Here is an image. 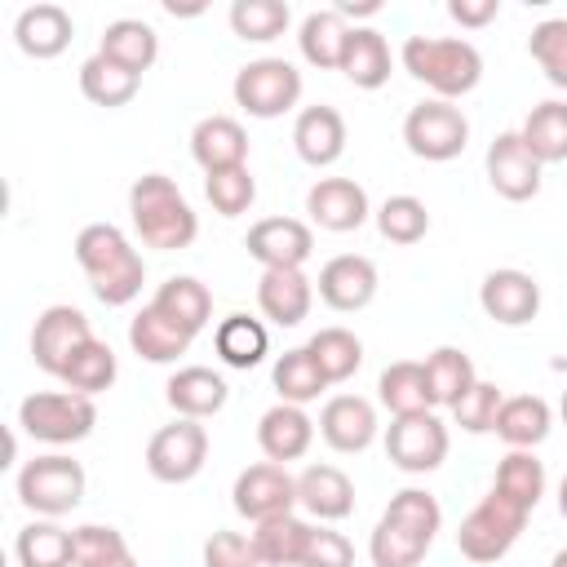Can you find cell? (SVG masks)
<instances>
[{"label": "cell", "mask_w": 567, "mask_h": 567, "mask_svg": "<svg viewBox=\"0 0 567 567\" xmlns=\"http://www.w3.org/2000/svg\"><path fill=\"white\" fill-rule=\"evenodd\" d=\"M439 527H443V509L425 487L394 492L385 514L377 518V527L368 536L372 567H416L430 554Z\"/></svg>", "instance_id": "cell-1"}, {"label": "cell", "mask_w": 567, "mask_h": 567, "mask_svg": "<svg viewBox=\"0 0 567 567\" xmlns=\"http://www.w3.org/2000/svg\"><path fill=\"white\" fill-rule=\"evenodd\" d=\"M75 261L102 306H128L146 284V261L111 221H89L75 235Z\"/></svg>", "instance_id": "cell-2"}, {"label": "cell", "mask_w": 567, "mask_h": 567, "mask_svg": "<svg viewBox=\"0 0 567 567\" xmlns=\"http://www.w3.org/2000/svg\"><path fill=\"white\" fill-rule=\"evenodd\" d=\"M128 221H133L137 239L146 248H159V252L190 248L199 235V217H195L190 199L164 173H142L128 186Z\"/></svg>", "instance_id": "cell-3"}, {"label": "cell", "mask_w": 567, "mask_h": 567, "mask_svg": "<svg viewBox=\"0 0 567 567\" xmlns=\"http://www.w3.org/2000/svg\"><path fill=\"white\" fill-rule=\"evenodd\" d=\"M399 62L416 84H425L443 102L474 93L483 80V53L461 35H408Z\"/></svg>", "instance_id": "cell-4"}, {"label": "cell", "mask_w": 567, "mask_h": 567, "mask_svg": "<svg viewBox=\"0 0 567 567\" xmlns=\"http://www.w3.org/2000/svg\"><path fill=\"white\" fill-rule=\"evenodd\" d=\"M18 425L35 443L66 447V443H80L93 434L97 408L89 394H75V390H40V394H27L18 403Z\"/></svg>", "instance_id": "cell-5"}, {"label": "cell", "mask_w": 567, "mask_h": 567, "mask_svg": "<svg viewBox=\"0 0 567 567\" xmlns=\"http://www.w3.org/2000/svg\"><path fill=\"white\" fill-rule=\"evenodd\" d=\"M18 501L40 514V518H62L71 514L80 501H84V487H89V474L80 461L62 456V452H44L35 461H27L18 470Z\"/></svg>", "instance_id": "cell-6"}, {"label": "cell", "mask_w": 567, "mask_h": 567, "mask_svg": "<svg viewBox=\"0 0 567 567\" xmlns=\"http://www.w3.org/2000/svg\"><path fill=\"white\" fill-rule=\"evenodd\" d=\"M230 93L252 120H279L301 102V71L288 58H252L235 71Z\"/></svg>", "instance_id": "cell-7"}, {"label": "cell", "mask_w": 567, "mask_h": 567, "mask_svg": "<svg viewBox=\"0 0 567 567\" xmlns=\"http://www.w3.org/2000/svg\"><path fill=\"white\" fill-rule=\"evenodd\" d=\"M403 146L425 164H447L470 146V120L456 102L425 97L403 115Z\"/></svg>", "instance_id": "cell-8"}, {"label": "cell", "mask_w": 567, "mask_h": 567, "mask_svg": "<svg viewBox=\"0 0 567 567\" xmlns=\"http://www.w3.org/2000/svg\"><path fill=\"white\" fill-rule=\"evenodd\" d=\"M527 527V509H518L514 501H505L501 492H487L465 518H461V532H456V549L470 558V563H496L514 549V540L523 536Z\"/></svg>", "instance_id": "cell-9"}, {"label": "cell", "mask_w": 567, "mask_h": 567, "mask_svg": "<svg viewBox=\"0 0 567 567\" xmlns=\"http://www.w3.org/2000/svg\"><path fill=\"white\" fill-rule=\"evenodd\" d=\"M208 461V430L190 416L159 425L146 443V470L155 483H190Z\"/></svg>", "instance_id": "cell-10"}, {"label": "cell", "mask_w": 567, "mask_h": 567, "mask_svg": "<svg viewBox=\"0 0 567 567\" xmlns=\"http://www.w3.org/2000/svg\"><path fill=\"white\" fill-rule=\"evenodd\" d=\"M230 505L252 527L266 518H279V514H297V474H288V465L257 461V465L239 470V478L230 487Z\"/></svg>", "instance_id": "cell-11"}, {"label": "cell", "mask_w": 567, "mask_h": 567, "mask_svg": "<svg viewBox=\"0 0 567 567\" xmlns=\"http://www.w3.org/2000/svg\"><path fill=\"white\" fill-rule=\"evenodd\" d=\"M385 456L403 474H430L447 461V425L439 421V412L394 416L385 430Z\"/></svg>", "instance_id": "cell-12"}, {"label": "cell", "mask_w": 567, "mask_h": 567, "mask_svg": "<svg viewBox=\"0 0 567 567\" xmlns=\"http://www.w3.org/2000/svg\"><path fill=\"white\" fill-rule=\"evenodd\" d=\"M89 341H93V328H89L84 310H75V306H49V310H40V319L31 328V359H35L40 372H49V377L62 381L66 363Z\"/></svg>", "instance_id": "cell-13"}, {"label": "cell", "mask_w": 567, "mask_h": 567, "mask_svg": "<svg viewBox=\"0 0 567 567\" xmlns=\"http://www.w3.org/2000/svg\"><path fill=\"white\" fill-rule=\"evenodd\" d=\"M483 168H487V182L501 199L509 204H523V199H536L540 195V159L527 151V142L514 133H496L487 155H483Z\"/></svg>", "instance_id": "cell-14"}, {"label": "cell", "mask_w": 567, "mask_h": 567, "mask_svg": "<svg viewBox=\"0 0 567 567\" xmlns=\"http://www.w3.org/2000/svg\"><path fill=\"white\" fill-rule=\"evenodd\" d=\"M244 248L261 270H301L315 252V235L297 217H261L248 226Z\"/></svg>", "instance_id": "cell-15"}, {"label": "cell", "mask_w": 567, "mask_h": 567, "mask_svg": "<svg viewBox=\"0 0 567 567\" xmlns=\"http://www.w3.org/2000/svg\"><path fill=\"white\" fill-rule=\"evenodd\" d=\"M478 306H483L487 319H496L505 328H523L540 315V284L527 270H514V266L487 270L483 284H478Z\"/></svg>", "instance_id": "cell-16"}, {"label": "cell", "mask_w": 567, "mask_h": 567, "mask_svg": "<svg viewBox=\"0 0 567 567\" xmlns=\"http://www.w3.org/2000/svg\"><path fill=\"white\" fill-rule=\"evenodd\" d=\"M306 213L319 230L346 235V230H359L372 217V204H368V190L354 177H319L306 190Z\"/></svg>", "instance_id": "cell-17"}, {"label": "cell", "mask_w": 567, "mask_h": 567, "mask_svg": "<svg viewBox=\"0 0 567 567\" xmlns=\"http://www.w3.org/2000/svg\"><path fill=\"white\" fill-rule=\"evenodd\" d=\"M377 284H381V279H377L372 257H363V252H341V257L323 261V270H319V301H323L328 310L354 315V310L372 306Z\"/></svg>", "instance_id": "cell-18"}, {"label": "cell", "mask_w": 567, "mask_h": 567, "mask_svg": "<svg viewBox=\"0 0 567 567\" xmlns=\"http://www.w3.org/2000/svg\"><path fill=\"white\" fill-rule=\"evenodd\" d=\"M319 434L332 452H368L377 443V408L363 394H332L319 412Z\"/></svg>", "instance_id": "cell-19"}, {"label": "cell", "mask_w": 567, "mask_h": 567, "mask_svg": "<svg viewBox=\"0 0 567 567\" xmlns=\"http://www.w3.org/2000/svg\"><path fill=\"white\" fill-rule=\"evenodd\" d=\"M292 146L301 155V164L310 168H328L346 155V120L337 106L328 102H315V106H301L297 120H292Z\"/></svg>", "instance_id": "cell-20"}, {"label": "cell", "mask_w": 567, "mask_h": 567, "mask_svg": "<svg viewBox=\"0 0 567 567\" xmlns=\"http://www.w3.org/2000/svg\"><path fill=\"white\" fill-rule=\"evenodd\" d=\"M315 443V421L306 416V408L297 403H275L261 412L257 421V447L266 461L275 465H288V461H301Z\"/></svg>", "instance_id": "cell-21"}, {"label": "cell", "mask_w": 567, "mask_h": 567, "mask_svg": "<svg viewBox=\"0 0 567 567\" xmlns=\"http://www.w3.org/2000/svg\"><path fill=\"white\" fill-rule=\"evenodd\" d=\"M71 35H75L71 13H66L62 4H49V0L27 4V9L18 13V22H13V40H18V49H22L27 58H40V62L66 53Z\"/></svg>", "instance_id": "cell-22"}, {"label": "cell", "mask_w": 567, "mask_h": 567, "mask_svg": "<svg viewBox=\"0 0 567 567\" xmlns=\"http://www.w3.org/2000/svg\"><path fill=\"white\" fill-rule=\"evenodd\" d=\"M190 155L204 173H221V168H244L248 164V133L239 120L230 115H204L190 128Z\"/></svg>", "instance_id": "cell-23"}, {"label": "cell", "mask_w": 567, "mask_h": 567, "mask_svg": "<svg viewBox=\"0 0 567 567\" xmlns=\"http://www.w3.org/2000/svg\"><path fill=\"white\" fill-rule=\"evenodd\" d=\"M164 399H168V408H173L177 416L204 421V416H217V412L226 408L230 390H226L221 372H213V368H199V363H186V368H177V372L168 377V385H164Z\"/></svg>", "instance_id": "cell-24"}, {"label": "cell", "mask_w": 567, "mask_h": 567, "mask_svg": "<svg viewBox=\"0 0 567 567\" xmlns=\"http://www.w3.org/2000/svg\"><path fill=\"white\" fill-rule=\"evenodd\" d=\"M297 505L319 523H337L354 509V483L337 465H306L297 474Z\"/></svg>", "instance_id": "cell-25"}, {"label": "cell", "mask_w": 567, "mask_h": 567, "mask_svg": "<svg viewBox=\"0 0 567 567\" xmlns=\"http://www.w3.org/2000/svg\"><path fill=\"white\" fill-rule=\"evenodd\" d=\"M310 301H315V284L301 270H261V279H257V310L275 328H297L310 315Z\"/></svg>", "instance_id": "cell-26"}, {"label": "cell", "mask_w": 567, "mask_h": 567, "mask_svg": "<svg viewBox=\"0 0 567 567\" xmlns=\"http://www.w3.org/2000/svg\"><path fill=\"white\" fill-rule=\"evenodd\" d=\"M151 306H155L164 319H173L182 332H190V337H199V332L208 328V319H213V292H208V284H199L195 275H173V279H164V284L155 288Z\"/></svg>", "instance_id": "cell-27"}, {"label": "cell", "mask_w": 567, "mask_h": 567, "mask_svg": "<svg viewBox=\"0 0 567 567\" xmlns=\"http://www.w3.org/2000/svg\"><path fill=\"white\" fill-rule=\"evenodd\" d=\"M390 66H394V58H390L385 35H381L377 27H350L346 53H341V66H337V71H341L354 89H381V84L390 80Z\"/></svg>", "instance_id": "cell-28"}, {"label": "cell", "mask_w": 567, "mask_h": 567, "mask_svg": "<svg viewBox=\"0 0 567 567\" xmlns=\"http://www.w3.org/2000/svg\"><path fill=\"white\" fill-rule=\"evenodd\" d=\"M190 332H182L173 319H164L155 306H142L133 319H128V346L137 359L146 363H177L186 350H190Z\"/></svg>", "instance_id": "cell-29"}, {"label": "cell", "mask_w": 567, "mask_h": 567, "mask_svg": "<svg viewBox=\"0 0 567 567\" xmlns=\"http://www.w3.org/2000/svg\"><path fill=\"white\" fill-rule=\"evenodd\" d=\"M97 53L111 58V62H120L124 71L142 75V71H151L155 58H159V35H155V27L142 22V18H115V22H106Z\"/></svg>", "instance_id": "cell-30"}, {"label": "cell", "mask_w": 567, "mask_h": 567, "mask_svg": "<svg viewBox=\"0 0 567 567\" xmlns=\"http://www.w3.org/2000/svg\"><path fill=\"white\" fill-rule=\"evenodd\" d=\"M310 532H315V523H306L301 514H279V518L257 523L248 536L257 545L261 567H301L306 545H310Z\"/></svg>", "instance_id": "cell-31"}, {"label": "cell", "mask_w": 567, "mask_h": 567, "mask_svg": "<svg viewBox=\"0 0 567 567\" xmlns=\"http://www.w3.org/2000/svg\"><path fill=\"white\" fill-rule=\"evenodd\" d=\"M549 425H554V412L540 394H509L496 412V439L509 443V447H523V452L545 443Z\"/></svg>", "instance_id": "cell-32"}, {"label": "cell", "mask_w": 567, "mask_h": 567, "mask_svg": "<svg viewBox=\"0 0 567 567\" xmlns=\"http://www.w3.org/2000/svg\"><path fill=\"white\" fill-rule=\"evenodd\" d=\"M13 558L18 567H75V532L53 518H35L13 536Z\"/></svg>", "instance_id": "cell-33"}, {"label": "cell", "mask_w": 567, "mask_h": 567, "mask_svg": "<svg viewBox=\"0 0 567 567\" xmlns=\"http://www.w3.org/2000/svg\"><path fill=\"white\" fill-rule=\"evenodd\" d=\"M346 35H350V27H346V18L337 9H315L297 27V49H301V58L310 66L337 71L341 66V53H346Z\"/></svg>", "instance_id": "cell-34"}, {"label": "cell", "mask_w": 567, "mask_h": 567, "mask_svg": "<svg viewBox=\"0 0 567 567\" xmlns=\"http://www.w3.org/2000/svg\"><path fill=\"white\" fill-rule=\"evenodd\" d=\"M425 381H430L434 408H456L474 390L478 372H474V359L461 346H439V350L425 354Z\"/></svg>", "instance_id": "cell-35"}, {"label": "cell", "mask_w": 567, "mask_h": 567, "mask_svg": "<svg viewBox=\"0 0 567 567\" xmlns=\"http://www.w3.org/2000/svg\"><path fill=\"white\" fill-rule=\"evenodd\" d=\"M377 399L390 408V416H412V412H434L430 399V381H425V363L416 359H399L381 372L377 381Z\"/></svg>", "instance_id": "cell-36"}, {"label": "cell", "mask_w": 567, "mask_h": 567, "mask_svg": "<svg viewBox=\"0 0 567 567\" xmlns=\"http://www.w3.org/2000/svg\"><path fill=\"white\" fill-rule=\"evenodd\" d=\"M137 89H142V75L124 71L120 62H111V58H102V53H93V58L80 62V93H84L93 106H106V111L128 106V102L137 97Z\"/></svg>", "instance_id": "cell-37"}, {"label": "cell", "mask_w": 567, "mask_h": 567, "mask_svg": "<svg viewBox=\"0 0 567 567\" xmlns=\"http://www.w3.org/2000/svg\"><path fill=\"white\" fill-rule=\"evenodd\" d=\"M518 137L527 142V151H532L540 164H563V159H567V102H563V97L536 102V106L527 111Z\"/></svg>", "instance_id": "cell-38"}, {"label": "cell", "mask_w": 567, "mask_h": 567, "mask_svg": "<svg viewBox=\"0 0 567 567\" xmlns=\"http://www.w3.org/2000/svg\"><path fill=\"white\" fill-rule=\"evenodd\" d=\"M213 346H217V354H221L226 368H244L248 372V368H257L266 359L270 337H266V323L261 319H252V315H226L217 323V332H213Z\"/></svg>", "instance_id": "cell-39"}, {"label": "cell", "mask_w": 567, "mask_h": 567, "mask_svg": "<svg viewBox=\"0 0 567 567\" xmlns=\"http://www.w3.org/2000/svg\"><path fill=\"white\" fill-rule=\"evenodd\" d=\"M270 381H275V390H279V403H297V408L315 403V399L328 390V377H323V368L315 363V354H310L306 346L284 350V354L275 359V368H270Z\"/></svg>", "instance_id": "cell-40"}, {"label": "cell", "mask_w": 567, "mask_h": 567, "mask_svg": "<svg viewBox=\"0 0 567 567\" xmlns=\"http://www.w3.org/2000/svg\"><path fill=\"white\" fill-rule=\"evenodd\" d=\"M492 492H501L505 501H514L518 509H536L540 496H545V465L536 461V452H523V447H509L496 465V478H492Z\"/></svg>", "instance_id": "cell-41"}, {"label": "cell", "mask_w": 567, "mask_h": 567, "mask_svg": "<svg viewBox=\"0 0 567 567\" xmlns=\"http://www.w3.org/2000/svg\"><path fill=\"white\" fill-rule=\"evenodd\" d=\"M306 350H310L315 363L323 368L328 385H341V381H350V377L363 368V341H359L350 328H319V332L306 341Z\"/></svg>", "instance_id": "cell-42"}, {"label": "cell", "mask_w": 567, "mask_h": 567, "mask_svg": "<svg viewBox=\"0 0 567 567\" xmlns=\"http://www.w3.org/2000/svg\"><path fill=\"white\" fill-rule=\"evenodd\" d=\"M292 9L284 0H235L230 4V31L248 44H270L288 31Z\"/></svg>", "instance_id": "cell-43"}, {"label": "cell", "mask_w": 567, "mask_h": 567, "mask_svg": "<svg viewBox=\"0 0 567 567\" xmlns=\"http://www.w3.org/2000/svg\"><path fill=\"white\" fill-rule=\"evenodd\" d=\"M75 567H137V558L120 527L80 523L75 527Z\"/></svg>", "instance_id": "cell-44"}, {"label": "cell", "mask_w": 567, "mask_h": 567, "mask_svg": "<svg viewBox=\"0 0 567 567\" xmlns=\"http://www.w3.org/2000/svg\"><path fill=\"white\" fill-rule=\"evenodd\" d=\"M115 377H120V363H115V350L106 346V341H89L71 363H66V372H62V381H66V390H75V394H102V390H111L115 385Z\"/></svg>", "instance_id": "cell-45"}, {"label": "cell", "mask_w": 567, "mask_h": 567, "mask_svg": "<svg viewBox=\"0 0 567 567\" xmlns=\"http://www.w3.org/2000/svg\"><path fill=\"white\" fill-rule=\"evenodd\" d=\"M527 53H532V62L545 71V80L567 93V18H545V22H536L532 35H527Z\"/></svg>", "instance_id": "cell-46"}, {"label": "cell", "mask_w": 567, "mask_h": 567, "mask_svg": "<svg viewBox=\"0 0 567 567\" xmlns=\"http://www.w3.org/2000/svg\"><path fill=\"white\" fill-rule=\"evenodd\" d=\"M204 195L213 204V213L221 217H244L257 199V177L252 168H221V173H204Z\"/></svg>", "instance_id": "cell-47"}, {"label": "cell", "mask_w": 567, "mask_h": 567, "mask_svg": "<svg viewBox=\"0 0 567 567\" xmlns=\"http://www.w3.org/2000/svg\"><path fill=\"white\" fill-rule=\"evenodd\" d=\"M377 230L390 244H421L425 230H430V208L416 195H390L377 208Z\"/></svg>", "instance_id": "cell-48"}, {"label": "cell", "mask_w": 567, "mask_h": 567, "mask_svg": "<svg viewBox=\"0 0 567 567\" xmlns=\"http://www.w3.org/2000/svg\"><path fill=\"white\" fill-rule=\"evenodd\" d=\"M501 403H505V394H501L496 381H474V390L452 408V416H456V425H461L465 434H496V412H501Z\"/></svg>", "instance_id": "cell-49"}, {"label": "cell", "mask_w": 567, "mask_h": 567, "mask_svg": "<svg viewBox=\"0 0 567 567\" xmlns=\"http://www.w3.org/2000/svg\"><path fill=\"white\" fill-rule=\"evenodd\" d=\"M204 567H261V558H257L252 536L221 527L204 540Z\"/></svg>", "instance_id": "cell-50"}, {"label": "cell", "mask_w": 567, "mask_h": 567, "mask_svg": "<svg viewBox=\"0 0 567 567\" xmlns=\"http://www.w3.org/2000/svg\"><path fill=\"white\" fill-rule=\"evenodd\" d=\"M301 567H354V545L332 527H315Z\"/></svg>", "instance_id": "cell-51"}, {"label": "cell", "mask_w": 567, "mask_h": 567, "mask_svg": "<svg viewBox=\"0 0 567 567\" xmlns=\"http://www.w3.org/2000/svg\"><path fill=\"white\" fill-rule=\"evenodd\" d=\"M496 13H501V0H447V18L470 27V31L487 27Z\"/></svg>", "instance_id": "cell-52"}, {"label": "cell", "mask_w": 567, "mask_h": 567, "mask_svg": "<svg viewBox=\"0 0 567 567\" xmlns=\"http://www.w3.org/2000/svg\"><path fill=\"white\" fill-rule=\"evenodd\" d=\"M337 13H341V18H372V13H381V4H377V0H363V4L341 0V4H337Z\"/></svg>", "instance_id": "cell-53"}, {"label": "cell", "mask_w": 567, "mask_h": 567, "mask_svg": "<svg viewBox=\"0 0 567 567\" xmlns=\"http://www.w3.org/2000/svg\"><path fill=\"white\" fill-rule=\"evenodd\" d=\"M558 514L567 518V474H563V483H558Z\"/></svg>", "instance_id": "cell-54"}, {"label": "cell", "mask_w": 567, "mask_h": 567, "mask_svg": "<svg viewBox=\"0 0 567 567\" xmlns=\"http://www.w3.org/2000/svg\"><path fill=\"white\" fill-rule=\"evenodd\" d=\"M549 567H567V549H558V554L549 558Z\"/></svg>", "instance_id": "cell-55"}, {"label": "cell", "mask_w": 567, "mask_h": 567, "mask_svg": "<svg viewBox=\"0 0 567 567\" xmlns=\"http://www.w3.org/2000/svg\"><path fill=\"white\" fill-rule=\"evenodd\" d=\"M558 416H563V425H567V390H563V403H558Z\"/></svg>", "instance_id": "cell-56"}]
</instances>
